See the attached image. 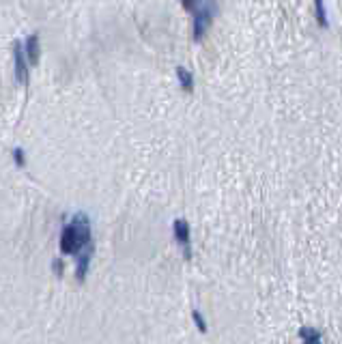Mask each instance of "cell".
I'll return each mask as SVG.
<instances>
[{"mask_svg": "<svg viewBox=\"0 0 342 344\" xmlns=\"http://www.w3.org/2000/svg\"><path fill=\"white\" fill-rule=\"evenodd\" d=\"M91 243V219L86 213H75L71 224L63 228L61 235V252L63 254H80L82 247Z\"/></svg>", "mask_w": 342, "mask_h": 344, "instance_id": "obj_1", "label": "cell"}, {"mask_svg": "<svg viewBox=\"0 0 342 344\" xmlns=\"http://www.w3.org/2000/svg\"><path fill=\"white\" fill-rule=\"evenodd\" d=\"M172 233H174V239L183 245V252H185V258L190 260L192 258V250H190V224L185 219H174L172 224Z\"/></svg>", "mask_w": 342, "mask_h": 344, "instance_id": "obj_2", "label": "cell"}, {"mask_svg": "<svg viewBox=\"0 0 342 344\" xmlns=\"http://www.w3.org/2000/svg\"><path fill=\"white\" fill-rule=\"evenodd\" d=\"M13 56H15V80L26 84L28 82V69H26V61H24V47L20 43L15 45L13 50Z\"/></svg>", "mask_w": 342, "mask_h": 344, "instance_id": "obj_3", "label": "cell"}, {"mask_svg": "<svg viewBox=\"0 0 342 344\" xmlns=\"http://www.w3.org/2000/svg\"><path fill=\"white\" fill-rule=\"evenodd\" d=\"M209 24H211V15L207 13V11H198L196 17H194V39L200 41L205 37V33H207V28H209Z\"/></svg>", "mask_w": 342, "mask_h": 344, "instance_id": "obj_4", "label": "cell"}, {"mask_svg": "<svg viewBox=\"0 0 342 344\" xmlns=\"http://www.w3.org/2000/svg\"><path fill=\"white\" fill-rule=\"evenodd\" d=\"M91 252H93V243H88V247L84 252H80L78 256V269H75V277L82 282L86 277V271H88V263H91Z\"/></svg>", "mask_w": 342, "mask_h": 344, "instance_id": "obj_5", "label": "cell"}, {"mask_svg": "<svg viewBox=\"0 0 342 344\" xmlns=\"http://www.w3.org/2000/svg\"><path fill=\"white\" fill-rule=\"evenodd\" d=\"M299 338H302L304 344H321V340H323L321 331L314 327H302L299 329Z\"/></svg>", "mask_w": 342, "mask_h": 344, "instance_id": "obj_6", "label": "cell"}, {"mask_svg": "<svg viewBox=\"0 0 342 344\" xmlns=\"http://www.w3.org/2000/svg\"><path fill=\"white\" fill-rule=\"evenodd\" d=\"M24 52H26L28 61H31L33 65H37V61H39V37H37V34H33V37H28Z\"/></svg>", "mask_w": 342, "mask_h": 344, "instance_id": "obj_7", "label": "cell"}, {"mask_svg": "<svg viewBox=\"0 0 342 344\" xmlns=\"http://www.w3.org/2000/svg\"><path fill=\"white\" fill-rule=\"evenodd\" d=\"M176 78H179V82H181V86H183L185 93H192V88H194V78H192L190 71H187L185 67H179V69H176Z\"/></svg>", "mask_w": 342, "mask_h": 344, "instance_id": "obj_8", "label": "cell"}, {"mask_svg": "<svg viewBox=\"0 0 342 344\" xmlns=\"http://www.w3.org/2000/svg\"><path fill=\"white\" fill-rule=\"evenodd\" d=\"M314 9H316V20L321 24V28H327L329 22H327V13H325V2L323 0H314Z\"/></svg>", "mask_w": 342, "mask_h": 344, "instance_id": "obj_9", "label": "cell"}, {"mask_svg": "<svg viewBox=\"0 0 342 344\" xmlns=\"http://www.w3.org/2000/svg\"><path fill=\"white\" fill-rule=\"evenodd\" d=\"M192 318H194V323H196V327H198L200 334H207V323H205L203 314H200L198 310H192Z\"/></svg>", "mask_w": 342, "mask_h": 344, "instance_id": "obj_10", "label": "cell"}, {"mask_svg": "<svg viewBox=\"0 0 342 344\" xmlns=\"http://www.w3.org/2000/svg\"><path fill=\"white\" fill-rule=\"evenodd\" d=\"M13 159H15V164L22 168V166L26 164V159H24V151H22V149H13Z\"/></svg>", "mask_w": 342, "mask_h": 344, "instance_id": "obj_11", "label": "cell"}, {"mask_svg": "<svg viewBox=\"0 0 342 344\" xmlns=\"http://www.w3.org/2000/svg\"><path fill=\"white\" fill-rule=\"evenodd\" d=\"M54 271H56L58 277H63V260H61V258L54 260Z\"/></svg>", "mask_w": 342, "mask_h": 344, "instance_id": "obj_12", "label": "cell"}, {"mask_svg": "<svg viewBox=\"0 0 342 344\" xmlns=\"http://www.w3.org/2000/svg\"><path fill=\"white\" fill-rule=\"evenodd\" d=\"M181 2H183L185 9H192V0H181Z\"/></svg>", "mask_w": 342, "mask_h": 344, "instance_id": "obj_13", "label": "cell"}]
</instances>
